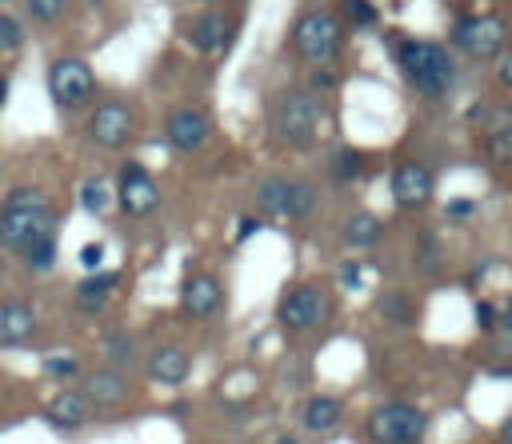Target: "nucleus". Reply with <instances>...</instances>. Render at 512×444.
I'll return each instance as SVG.
<instances>
[{
    "label": "nucleus",
    "mask_w": 512,
    "mask_h": 444,
    "mask_svg": "<svg viewBox=\"0 0 512 444\" xmlns=\"http://www.w3.org/2000/svg\"><path fill=\"white\" fill-rule=\"evenodd\" d=\"M392 60L404 72V80L412 84V92L440 100L452 92L456 84V60L444 44L436 40H420V36H396L392 40Z\"/></svg>",
    "instance_id": "f257e3e1"
},
{
    "label": "nucleus",
    "mask_w": 512,
    "mask_h": 444,
    "mask_svg": "<svg viewBox=\"0 0 512 444\" xmlns=\"http://www.w3.org/2000/svg\"><path fill=\"white\" fill-rule=\"evenodd\" d=\"M44 236H56V212L48 196L36 188H12L0 204V248L20 256Z\"/></svg>",
    "instance_id": "f03ea898"
},
{
    "label": "nucleus",
    "mask_w": 512,
    "mask_h": 444,
    "mask_svg": "<svg viewBox=\"0 0 512 444\" xmlns=\"http://www.w3.org/2000/svg\"><path fill=\"white\" fill-rule=\"evenodd\" d=\"M324 124V104L312 92H280L272 104V136L284 148H312Z\"/></svg>",
    "instance_id": "7ed1b4c3"
},
{
    "label": "nucleus",
    "mask_w": 512,
    "mask_h": 444,
    "mask_svg": "<svg viewBox=\"0 0 512 444\" xmlns=\"http://www.w3.org/2000/svg\"><path fill=\"white\" fill-rule=\"evenodd\" d=\"M428 436V412L408 400L376 404L364 416V440L368 444H420Z\"/></svg>",
    "instance_id": "20e7f679"
},
{
    "label": "nucleus",
    "mask_w": 512,
    "mask_h": 444,
    "mask_svg": "<svg viewBox=\"0 0 512 444\" xmlns=\"http://www.w3.org/2000/svg\"><path fill=\"white\" fill-rule=\"evenodd\" d=\"M448 44L464 56V60H496L508 48V20L500 12H480V16H460L448 32Z\"/></svg>",
    "instance_id": "39448f33"
},
{
    "label": "nucleus",
    "mask_w": 512,
    "mask_h": 444,
    "mask_svg": "<svg viewBox=\"0 0 512 444\" xmlns=\"http://www.w3.org/2000/svg\"><path fill=\"white\" fill-rule=\"evenodd\" d=\"M340 40H344L340 20H336L332 12H324V8L304 12V16L296 20V28H292V48H296V56H304L312 68H328V64L340 56Z\"/></svg>",
    "instance_id": "423d86ee"
},
{
    "label": "nucleus",
    "mask_w": 512,
    "mask_h": 444,
    "mask_svg": "<svg viewBox=\"0 0 512 444\" xmlns=\"http://www.w3.org/2000/svg\"><path fill=\"white\" fill-rule=\"evenodd\" d=\"M92 92H96V76L80 56H56L48 64V96L56 108H64V112L84 108L92 100Z\"/></svg>",
    "instance_id": "0eeeda50"
},
{
    "label": "nucleus",
    "mask_w": 512,
    "mask_h": 444,
    "mask_svg": "<svg viewBox=\"0 0 512 444\" xmlns=\"http://www.w3.org/2000/svg\"><path fill=\"white\" fill-rule=\"evenodd\" d=\"M328 320V296L316 284H296L276 300V324L284 332H312Z\"/></svg>",
    "instance_id": "6e6552de"
},
{
    "label": "nucleus",
    "mask_w": 512,
    "mask_h": 444,
    "mask_svg": "<svg viewBox=\"0 0 512 444\" xmlns=\"http://www.w3.org/2000/svg\"><path fill=\"white\" fill-rule=\"evenodd\" d=\"M116 204L132 220H144V216H152L160 208V188H156V180H152V172L144 164H136V160L120 164V172H116Z\"/></svg>",
    "instance_id": "1a4fd4ad"
},
{
    "label": "nucleus",
    "mask_w": 512,
    "mask_h": 444,
    "mask_svg": "<svg viewBox=\"0 0 512 444\" xmlns=\"http://www.w3.org/2000/svg\"><path fill=\"white\" fill-rule=\"evenodd\" d=\"M132 132H136V116H132V108L124 104V100H100L96 108H92V116H88V140L92 144H100V148H108V152H116V148H124L128 140H132Z\"/></svg>",
    "instance_id": "9d476101"
},
{
    "label": "nucleus",
    "mask_w": 512,
    "mask_h": 444,
    "mask_svg": "<svg viewBox=\"0 0 512 444\" xmlns=\"http://www.w3.org/2000/svg\"><path fill=\"white\" fill-rule=\"evenodd\" d=\"M236 32H240V20L236 16H224L216 8H208V12H200V16H192L184 24V40L196 52H204V56H224L232 48Z\"/></svg>",
    "instance_id": "9b49d317"
},
{
    "label": "nucleus",
    "mask_w": 512,
    "mask_h": 444,
    "mask_svg": "<svg viewBox=\"0 0 512 444\" xmlns=\"http://www.w3.org/2000/svg\"><path fill=\"white\" fill-rule=\"evenodd\" d=\"M388 192H392L396 208L416 212V208H428V204H432L436 176H432V168H428V164H420V160H400V164L392 168Z\"/></svg>",
    "instance_id": "f8f14e48"
},
{
    "label": "nucleus",
    "mask_w": 512,
    "mask_h": 444,
    "mask_svg": "<svg viewBox=\"0 0 512 444\" xmlns=\"http://www.w3.org/2000/svg\"><path fill=\"white\" fill-rule=\"evenodd\" d=\"M164 136H168V148H172V152L192 156V152H200V148L208 144L212 124H208V116H204L200 108H176V112H168V120H164Z\"/></svg>",
    "instance_id": "ddd939ff"
},
{
    "label": "nucleus",
    "mask_w": 512,
    "mask_h": 444,
    "mask_svg": "<svg viewBox=\"0 0 512 444\" xmlns=\"http://www.w3.org/2000/svg\"><path fill=\"white\" fill-rule=\"evenodd\" d=\"M220 304H224V292H220V280L216 276H208V272L184 276V284H180V308H184V316L208 320V316L220 312Z\"/></svg>",
    "instance_id": "4468645a"
},
{
    "label": "nucleus",
    "mask_w": 512,
    "mask_h": 444,
    "mask_svg": "<svg viewBox=\"0 0 512 444\" xmlns=\"http://www.w3.org/2000/svg\"><path fill=\"white\" fill-rule=\"evenodd\" d=\"M84 400H88L96 412H112V408H120V404L128 400V384H124V376L112 372V368L88 372V376H84Z\"/></svg>",
    "instance_id": "2eb2a0df"
},
{
    "label": "nucleus",
    "mask_w": 512,
    "mask_h": 444,
    "mask_svg": "<svg viewBox=\"0 0 512 444\" xmlns=\"http://www.w3.org/2000/svg\"><path fill=\"white\" fill-rule=\"evenodd\" d=\"M36 332V312L20 300H8L0 304V348H20L28 344Z\"/></svg>",
    "instance_id": "dca6fc26"
},
{
    "label": "nucleus",
    "mask_w": 512,
    "mask_h": 444,
    "mask_svg": "<svg viewBox=\"0 0 512 444\" xmlns=\"http://www.w3.org/2000/svg\"><path fill=\"white\" fill-rule=\"evenodd\" d=\"M188 372H192V360H188V352H184V348H176V344L156 348V352L148 356V376H152L156 384L176 388V384H184V380H188Z\"/></svg>",
    "instance_id": "f3484780"
},
{
    "label": "nucleus",
    "mask_w": 512,
    "mask_h": 444,
    "mask_svg": "<svg viewBox=\"0 0 512 444\" xmlns=\"http://www.w3.org/2000/svg\"><path fill=\"white\" fill-rule=\"evenodd\" d=\"M88 400H84V392H72V388H64V392H56L48 404H44V416H48V424H56V428H80L84 420H88Z\"/></svg>",
    "instance_id": "a211bd4d"
},
{
    "label": "nucleus",
    "mask_w": 512,
    "mask_h": 444,
    "mask_svg": "<svg viewBox=\"0 0 512 444\" xmlns=\"http://www.w3.org/2000/svg\"><path fill=\"white\" fill-rule=\"evenodd\" d=\"M340 420H344V404H340L336 396H324V392H316V396L304 400V408H300V424H304L308 432H336Z\"/></svg>",
    "instance_id": "6ab92c4d"
},
{
    "label": "nucleus",
    "mask_w": 512,
    "mask_h": 444,
    "mask_svg": "<svg viewBox=\"0 0 512 444\" xmlns=\"http://www.w3.org/2000/svg\"><path fill=\"white\" fill-rule=\"evenodd\" d=\"M120 284V276L116 272H88L80 284H76V308L84 312V316H96L104 304H108V292Z\"/></svg>",
    "instance_id": "aec40b11"
},
{
    "label": "nucleus",
    "mask_w": 512,
    "mask_h": 444,
    "mask_svg": "<svg viewBox=\"0 0 512 444\" xmlns=\"http://www.w3.org/2000/svg\"><path fill=\"white\" fill-rule=\"evenodd\" d=\"M344 244L352 248V252H368V248H376L380 240H384V224H380V216L376 212H352L348 220H344Z\"/></svg>",
    "instance_id": "412c9836"
},
{
    "label": "nucleus",
    "mask_w": 512,
    "mask_h": 444,
    "mask_svg": "<svg viewBox=\"0 0 512 444\" xmlns=\"http://www.w3.org/2000/svg\"><path fill=\"white\" fill-rule=\"evenodd\" d=\"M256 208L272 220H288V180L284 176H268L256 188Z\"/></svg>",
    "instance_id": "4be33fe9"
},
{
    "label": "nucleus",
    "mask_w": 512,
    "mask_h": 444,
    "mask_svg": "<svg viewBox=\"0 0 512 444\" xmlns=\"http://www.w3.org/2000/svg\"><path fill=\"white\" fill-rule=\"evenodd\" d=\"M360 172H364V156H360L356 148H336V152L328 156V176H332V184H352V180H360Z\"/></svg>",
    "instance_id": "5701e85b"
},
{
    "label": "nucleus",
    "mask_w": 512,
    "mask_h": 444,
    "mask_svg": "<svg viewBox=\"0 0 512 444\" xmlns=\"http://www.w3.org/2000/svg\"><path fill=\"white\" fill-rule=\"evenodd\" d=\"M76 200H80V208L84 212H92V216H104L108 208H112V188H108V180H100V176H88L84 184H80V192H76Z\"/></svg>",
    "instance_id": "b1692460"
},
{
    "label": "nucleus",
    "mask_w": 512,
    "mask_h": 444,
    "mask_svg": "<svg viewBox=\"0 0 512 444\" xmlns=\"http://www.w3.org/2000/svg\"><path fill=\"white\" fill-rule=\"evenodd\" d=\"M320 196L308 180H288V220H308L316 212Z\"/></svg>",
    "instance_id": "393cba45"
},
{
    "label": "nucleus",
    "mask_w": 512,
    "mask_h": 444,
    "mask_svg": "<svg viewBox=\"0 0 512 444\" xmlns=\"http://www.w3.org/2000/svg\"><path fill=\"white\" fill-rule=\"evenodd\" d=\"M472 124H476L480 132L512 128V108H508V104H492V100H484V104H476V108H472Z\"/></svg>",
    "instance_id": "a878e982"
},
{
    "label": "nucleus",
    "mask_w": 512,
    "mask_h": 444,
    "mask_svg": "<svg viewBox=\"0 0 512 444\" xmlns=\"http://www.w3.org/2000/svg\"><path fill=\"white\" fill-rule=\"evenodd\" d=\"M380 312H384V320H392V324H412V320H416V304H412L408 292H384V296H380Z\"/></svg>",
    "instance_id": "bb28decb"
},
{
    "label": "nucleus",
    "mask_w": 512,
    "mask_h": 444,
    "mask_svg": "<svg viewBox=\"0 0 512 444\" xmlns=\"http://www.w3.org/2000/svg\"><path fill=\"white\" fill-rule=\"evenodd\" d=\"M484 160L496 164V168H508L512 164V128L484 132Z\"/></svg>",
    "instance_id": "cd10ccee"
},
{
    "label": "nucleus",
    "mask_w": 512,
    "mask_h": 444,
    "mask_svg": "<svg viewBox=\"0 0 512 444\" xmlns=\"http://www.w3.org/2000/svg\"><path fill=\"white\" fill-rule=\"evenodd\" d=\"M20 256H24V264H28L32 272H48V268L56 264V236L36 240V244H32V248H24Z\"/></svg>",
    "instance_id": "c85d7f7f"
},
{
    "label": "nucleus",
    "mask_w": 512,
    "mask_h": 444,
    "mask_svg": "<svg viewBox=\"0 0 512 444\" xmlns=\"http://www.w3.org/2000/svg\"><path fill=\"white\" fill-rule=\"evenodd\" d=\"M340 12H344V20L352 28H376V20H380V12H376L372 0H344Z\"/></svg>",
    "instance_id": "c756f323"
},
{
    "label": "nucleus",
    "mask_w": 512,
    "mask_h": 444,
    "mask_svg": "<svg viewBox=\"0 0 512 444\" xmlns=\"http://www.w3.org/2000/svg\"><path fill=\"white\" fill-rule=\"evenodd\" d=\"M24 8L36 24H56V20H64L68 0H24Z\"/></svg>",
    "instance_id": "7c9ffc66"
},
{
    "label": "nucleus",
    "mask_w": 512,
    "mask_h": 444,
    "mask_svg": "<svg viewBox=\"0 0 512 444\" xmlns=\"http://www.w3.org/2000/svg\"><path fill=\"white\" fill-rule=\"evenodd\" d=\"M20 44H24V28H20V20H12V16L0 12V52H16Z\"/></svg>",
    "instance_id": "2f4dec72"
},
{
    "label": "nucleus",
    "mask_w": 512,
    "mask_h": 444,
    "mask_svg": "<svg viewBox=\"0 0 512 444\" xmlns=\"http://www.w3.org/2000/svg\"><path fill=\"white\" fill-rule=\"evenodd\" d=\"M476 200L472 196H452L448 204H444V220H452V224H460V220H472L476 216Z\"/></svg>",
    "instance_id": "473e14b6"
},
{
    "label": "nucleus",
    "mask_w": 512,
    "mask_h": 444,
    "mask_svg": "<svg viewBox=\"0 0 512 444\" xmlns=\"http://www.w3.org/2000/svg\"><path fill=\"white\" fill-rule=\"evenodd\" d=\"M496 320H500V304L496 300H476V328L484 336H496Z\"/></svg>",
    "instance_id": "72a5a7b5"
},
{
    "label": "nucleus",
    "mask_w": 512,
    "mask_h": 444,
    "mask_svg": "<svg viewBox=\"0 0 512 444\" xmlns=\"http://www.w3.org/2000/svg\"><path fill=\"white\" fill-rule=\"evenodd\" d=\"M44 372L56 376V380H68V376L80 372V360H76V356H48V360H44Z\"/></svg>",
    "instance_id": "f704fd0d"
},
{
    "label": "nucleus",
    "mask_w": 512,
    "mask_h": 444,
    "mask_svg": "<svg viewBox=\"0 0 512 444\" xmlns=\"http://www.w3.org/2000/svg\"><path fill=\"white\" fill-rule=\"evenodd\" d=\"M308 88H312V96H328V92H336V88H340V80L332 76V68H312Z\"/></svg>",
    "instance_id": "c9c22d12"
},
{
    "label": "nucleus",
    "mask_w": 512,
    "mask_h": 444,
    "mask_svg": "<svg viewBox=\"0 0 512 444\" xmlns=\"http://www.w3.org/2000/svg\"><path fill=\"white\" fill-rule=\"evenodd\" d=\"M76 260H80L84 272H100V264H104V244H100V240H88V244L76 252Z\"/></svg>",
    "instance_id": "e433bc0d"
},
{
    "label": "nucleus",
    "mask_w": 512,
    "mask_h": 444,
    "mask_svg": "<svg viewBox=\"0 0 512 444\" xmlns=\"http://www.w3.org/2000/svg\"><path fill=\"white\" fill-rule=\"evenodd\" d=\"M360 284H364V268H360L356 260H344V264H340V288H352V292H356Z\"/></svg>",
    "instance_id": "4c0bfd02"
},
{
    "label": "nucleus",
    "mask_w": 512,
    "mask_h": 444,
    "mask_svg": "<svg viewBox=\"0 0 512 444\" xmlns=\"http://www.w3.org/2000/svg\"><path fill=\"white\" fill-rule=\"evenodd\" d=\"M492 64H496V84L512 92V48H504V52H500Z\"/></svg>",
    "instance_id": "58836bf2"
},
{
    "label": "nucleus",
    "mask_w": 512,
    "mask_h": 444,
    "mask_svg": "<svg viewBox=\"0 0 512 444\" xmlns=\"http://www.w3.org/2000/svg\"><path fill=\"white\" fill-rule=\"evenodd\" d=\"M496 336H504L512 344V296L500 304V320H496Z\"/></svg>",
    "instance_id": "ea45409f"
},
{
    "label": "nucleus",
    "mask_w": 512,
    "mask_h": 444,
    "mask_svg": "<svg viewBox=\"0 0 512 444\" xmlns=\"http://www.w3.org/2000/svg\"><path fill=\"white\" fill-rule=\"evenodd\" d=\"M260 228H264V220H260V216H244V220L236 224V244H244V240H248L252 232H260Z\"/></svg>",
    "instance_id": "a19ab883"
},
{
    "label": "nucleus",
    "mask_w": 512,
    "mask_h": 444,
    "mask_svg": "<svg viewBox=\"0 0 512 444\" xmlns=\"http://www.w3.org/2000/svg\"><path fill=\"white\" fill-rule=\"evenodd\" d=\"M108 356H112V360L132 356V340H128V336H108Z\"/></svg>",
    "instance_id": "79ce46f5"
},
{
    "label": "nucleus",
    "mask_w": 512,
    "mask_h": 444,
    "mask_svg": "<svg viewBox=\"0 0 512 444\" xmlns=\"http://www.w3.org/2000/svg\"><path fill=\"white\" fill-rule=\"evenodd\" d=\"M496 444H512V412L500 420V428H496Z\"/></svg>",
    "instance_id": "37998d69"
},
{
    "label": "nucleus",
    "mask_w": 512,
    "mask_h": 444,
    "mask_svg": "<svg viewBox=\"0 0 512 444\" xmlns=\"http://www.w3.org/2000/svg\"><path fill=\"white\" fill-rule=\"evenodd\" d=\"M272 444H300V440H296V436H276Z\"/></svg>",
    "instance_id": "c03bdc74"
},
{
    "label": "nucleus",
    "mask_w": 512,
    "mask_h": 444,
    "mask_svg": "<svg viewBox=\"0 0 512 444\" xmlns=\"http://www.w3.org/2000/svg\"><path fill=\"white\" fill-rule=\"evenodd\" d=\"M8 100V80H0V104Z\"/></svg>",
    "instance_id": "a18cd8bd"
},
{
    "label": "nucleus",
    "mask_w": 512,
    "mask_h": 444,
    "mask_svg": "<svg viewBox=\"0 0 512 444\" xmlns=\"http://www.w3.org/2000/svg\"><path fill=\"white\" fill-rule=\"evenodd\" d=\"M200 4H212V0H200Z\"/></svg>",
    "instance_id": "49530a36"
},
{
    "label": "nucleus",
    "mask_w": 512,
    "mask_h": 444,
    "mask_svg": "<svg viewBox=\"0 0 512 444\" xmlns=\"http://www.w3.org/2000/svg\"><path fill=\"white\" fill-rule=\"evenodd\" d=\"M0 4H8V0H0Z\"/></svg>",
    "instance_id": "de8ad7c7"
},
{
    "label": "nucleus",
    "mask_w": 512,
    "mask_h": 444,
    "mask_svg": "<svg viewBox=\"0 0 512 444\" xmlns=\"http://www.w3.org/2000/svg\"><path fill=\"white\" fill-rule=\"evenodd\" d=\"M96 4H100V0H96Z\"/></svg>",
    "instance_id": "09e8293b"
}]
</instances>
